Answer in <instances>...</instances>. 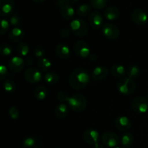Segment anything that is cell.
Masks as SVG:
<instances>
[{
    "label": "cell",
    "mask_w": 148,
    "mask_h": 148,
    "mask_svg": "<svg viewBox=\"0 0 148 148\" xmlns=\"http://www.w3.org/2000/svg\"><path fill=\"white\" fill-rule=\"evenodd\" d=\"M131 20L134 24L139 26H143L147 24L148 16L147 13L140 9H136L131 14Z\"/></svg>",
    "instance_id": "cell-10"
},
{
    "label": "cell",
    "mask_w": 148,
    "mask_h": 148,
    "mask_svg": "<svg viewBox=\"0 0 148 148\" xmlns=\"http://www.w3.org/2000/svg\"><path fill=\"white\" fill-rule=\"evenodd\" d=\"M69 28L73 34L78 37L85 36L88 33V25L86 21L80 18L74 19L71 21Z\"/></svg>",
    "instance_id": "cell-3"
},
{
    "label": "cell",
    "mask_w": 148,
    "mask_h": 148,
    "mask_svg": "<svg viewBox=\"0 0 148 148\" xmlns=\"http://www.w3.org/2000/svg\"><path fill=\"white\" fill-rule=\"evenodd\" d=\"M48 95V90L46 87L38 86L34 90V96L35 98L39 101H43L46 98Z\"/></svg>",
    "instance_id": "cell-25"
},
{
    "label": "cell",
    "mask_w": 148,
    "mask_h": 148,
    "mask_svg": "<svg viewBox=\"0 0 148 148\" xmlns=\"http://www.w3.org/2000/svg\"><path fill=\"white\" fill-rule=\"evenodd\" d=\"M121 143L124 148H130L134 143V136L130 132H124L121 135Z\"/></svg>",
    "instance_id": "cell-24"
},
{
    "label": "cell",
    "mask_w": 148,
    "mask_h": 148,
    "mask_svg": "<svg viewBox=\"0 0 148 148\" xmlns=\"http://www.w3.org/2000/svg\"><path fill=\"white\" fill-rule=\"evenodd\" d=\"M94 148H104V147H103V146L102 145H101V144H99V143H98V144H97L96 145L94 146Z\"/></svg>",
    "instance_id": "cell-45"
},
{
    "label": "cell",
    "mask_w": 148,
    "mask_h": 148,
    "mask_svg": "<svg viewBox=\"0 0 148 148\" xmlns=\"http://www.w3.org/2000/svg\"><path fill=\"white\" fill-rule=\"evenodd\" d=\"M44 79L46 81V82H47L49 85H56V83H58L59 81V76L56 72H48L44 76Z\"/></svg>",
    "instance_id": "cell-27"
},
{
    "label": "cell",
    "mask_w": 148,
    "mask_h": 148,
    "mask_svg": "<svg viewBox=\"0 0 148 148\" xmlns=\"http://www.w3.org/2000/svg\"><path fill=\"white\" fill-rule=\"evenodd\" d=\"M56 55L61 59H67L70 56L71 52L69 46L65 43H59L55 49Z\"/></svg>",
    "instance_id": "cell-17"
},
{
    "label": "cell",
    "mask_w": 148,
    "mask_h": 148,
    "mask_svg": "<svg viewBox=\"0 0 148 148\" xmlns=\"http://www.w3.org/2000/svg\"><path fill=\"white\" fill-rule=\"evenodd\" d=\"M25 63L27 66H30V65H32L33 64V58L31 57H27L25 60Z\"/></svg>",
    "instance_id": "cell-41"
},
{
    "label": "cell",
    "mask_w": 148,
    "mask_h": 148,
    "mask_svg": "<svg viewBox=\"0 0 148 148\" xmlns=\"http://www.w3.org/2000/svg\"><path fill=\"white\" fill-rule=\"evenodd\" d=\"M69 95L68 93L65 91H59L57 94H56V98L59 102L62 103H68V101L69 99Z\"/></svg>",
    "instance_id": "cell-34"
},
{
    "label": "cell",
    "mask_w": 148,
    "mask_h": 148,
    "mask_svg": "<svg viewBox=\"0 0 148 148\" xmlns=\"http://www.w3.org/2000/svg\"><path fill=\"white\" fill-rule=\"evenodd\" d=\"M68 4L66 0H57V4L59 7H62L64 4Z\"/></svg>",
    "instance_id": "cell-42"
},
{
    "label": "cell",
    "mask_w": 148,
    "mask_h": 148,
    "mask_svg": "<svg viewBox=\"0 0 148 148\" xmlns=\"http://www.w3.org/2000/svg\"><path fill=\"white\" fill-rule=\"evenodd\" d=\"M74 50L79 57L83 58V59L89 57L90 54V48L85 40H77L75 43Z\"/></svg>",
    "instance_id": "cell-8"
},
{
    "label": "cell",
    "mask_w": 148,
    "mask_h": 148,
    "mask_svg": "<svg viewBox=\"0 0 148 148\" xmlns=\"http://www.w3.org/2000/svg\"><path fill=\"white\" fill-rule=\"evenodd\" d=\"M71 33H72V31H71L70 28H68V27H63V28L60 30L59 34H60V36H62V38H68L70 36Z\"/></svg>",
    "instance_id": "cell-40"
},
{
    "label": "cell",
    "mask_w": 148,
    "mask_h": 148,
    "mask_svg": "<svg viewBox=\"0 0 148 148\" xmlns=\"http://www.w3.org/2000/svg\"><path fill=\"white\" fill-rule=\"evenodd\" d=\"M120 15V11L116 7H109L104 11V17L109 21L117 20Z\"/></svg>",
    "instance_id": "cell-19"
},
{
    "label": "cell",
    "mask_w": 148,
    "mask_h": 148,
    "mask_svg": "<svg viewBox=\"0 0 148 148\" xmlns=\"http://www.w3.org/2000/svg\"><path fill=\"white\" fill-rule=\"evenodd\" d=\"M132 108L137 114H145L148 111V99L143 96L137 97L132 103Z\"/></svg>",
    "instance_id": "cell-5"
},
{
    "label": "cell",
    "mask_w": 148,
    "mask_h": 148,
    "mask_svg": "<svg viewBox=\"0 0 148 148\" xmlns=\"http://www.w3.org/2000/svg\"><path fill=\"white\" fill-rule=\"evenodd\" d=\"M102 33L107 39L114 40L119 37L120 30L115 25L111 23H106L102 27Z\"/></svg>",
    "instance_id": "cell-6"
},
{
    "label": "cell",
    "mask_w": 148,
    "mask_h": 148,
    "mask_svg": "<svg viewBox=\"0 0 148 148\" xmlns=\"http://www.w3.org/2000/svg\"><path fill=\"white\" fill-rule=\"evenodd\" d=\"M114 124L119 130L122 132L128 131L132 127V121L125 116L117 117L114 121Z\"/></svg>",
    "instance_id": "cell-15"
},
{
    "label": "cell",
    "mask_w": 148,
    "mask_h": 148,
    "mask_svg": "<svg viewBox=\"0 0 148 148\" xmlns=\"http://www.w3.org/2000/svg\"><path fill=\"white\" fill-rule=\"evenodd\" d=\"M61 14L66 20H71L75 16V9L71 4H66L60 7Z\"/></svg>",
    "instance_id": "cell-20"
},
{
    "label": "cell",
    "mask_w": 148,
    "mask_h": 148,
    "mask_svg": "<svg viewBox=\"0 0 148 148\" xmlns=\"http://www.w3.org/2000/svg\"><path fill=\"white\" fill-rule=\"evenodd\" d=\"M14 2L13 0H0V14L1 17H10L13 14Z\"/></svg>",
    "instance_id": "cell-11"
},
{
    "label": "cell",
    "mask_w": 148,
    "mask_h": 148,
    "mask_svg": "<svg viewBox=\"0 0 148 148\" xmlns=\"http://www.w3.org/2000/svg\"><path fill=\"white\" fill-rule=\"evenodd\" d=\"M101 141L104 145L110 148L118 147L120 143L119 136L115 133L111 132H107L103 134V135L101 136Z\"/></svg>",
    "instance_id": "cell-7"
},
{
    "label": "cell",
    "mask_w": 148,
    "mask_h": 148,
    "mask_svg": "<svg viewBox=\"0 0 148 148\" xmlns=\"http://www.w3.org/2000/svg\"><path fill=\"white\" fill-rule=\"evenodd\" d=\"M10 25L14 27H19L20 25V17L17 12H13V14L10 16Z\"/></svg>",
    "instance_id": "cell-33"
},
{
    "label": "cell",
    "mask_w": 148,
    "mask_h": 148,
    "mask_svg": "<svg viewBox=\"0 0 148 148\" xmlns=\"http://www.w3.org/2000/svg\"><path fill=\"white\" fill-rule=\"evenodd\" d=\"M0 51L4 56H9L12 53V48L8 44H2L0 48Z\"/></svg>",
    "instance_id": "cell-35"
},
{
    "label": "cell",
    "mask_w": 148,
    "mask_h": 148,
    "mask_svg": "<svg viewBox=\"0 0 148 148\" xmlns=\"http://www.w3.org/2000/svg\"><path fill=\"white\" fill-rule=\"evenodd\" d=\"M115 148H121V147H115Z\"/></svg>",
    "instance_id": "cell-47"
},
{
    "label": "cell",
    "mask_w": 148,
    "mask_h": 148,
    "mask_svg": "<svg viewBox=\"0 0 148 148\" xmlns=\"http://www.w3.org/2000/svg\"><path fill=\"white\" fill-rule=\"evenodd\" d=\"M90 24L95 30L102 28L103 26V17L100 12L93 11L90 13L89 17Z\"/></svg>",
    "instance_id": "cell-13"
},
{
    "label": "cell",
    "mask_w": 148,
    "mask_h": 148,
    "mask_svg": "<svg viewBox=\"0 0 148 148\" xmlns=\"http://www.w3.org/2000/svg\"><path fill=\"white\" fill-rule=\"evenodd\" d=\"M56 148H60V147H56Z\"/></svg>",
    "instance_id": "cell-48"
},
{
    "label": "cell",
    "mask_w": 148,
    "mask_h": 148,
    "mask_svg": "<svg viewBox=\"0 0 148 148\" xmlns=\"http://www.w3.org/2000/svg\"><path fill=\"white\" fill-rule=\"evenodd\" d=\"M92 10V6L89 4H82L77 7V14L79 17H85L88 15L91 12Z\"/></svg>",
    "instance_id": "cell-29"
},
{
    "label": "cell",
    "mask_w": 148,
    "mask_h": 148,
    "mask_svg": "<svg viewBox=\"0 0 148 148\" xmlns=\"http://www.w3.org/2000/svg\"><path fill=\"white\" fill-rule=\"evenodd\" d=\"M40 141L34 137H27L23 142V148H40Z\"/></svg>",
    "instance_id": "cell-21"
},
{
    "label": "cell",
    "mask_w": 148,
    "mask_h": 148,
    "mask_svg": "<svg viewBox=\"0 0 148 148\" xmlns=\"http://www.w3.org/2000/svg\"><path fill=\"white\" fill-rule=\"evenodd\" d=\"M44 1L45 0H33V1L37 3V4H41V3H43Z\"/></svg>",
    "instance_id": "cell-44"
},
{
    "label": "cell",
    "mask_w": 148,
    "mask_h": 148,
    "mask_svg": "<svg viewBox=\"0 0 148 148\" xmlns=\"http://www.w3.org/2000/svg\"><path fill=\"white\" fill-rule=\"evenodd\" d=\"M37 64L39 70L43 71V72H47V71H49L52 66L51 62L46 57L39 59L38 61Z\"/></svg>",
    "instance_id": "cell-26"
},
{
    "label": "cell",
    "mask_w": 148,
    "mask_h": 148,
    "mask_svg": "<svg viewBox=\"0 0 148 148\" xmlns=\"http://www.w3.org/2000/svg\"><path fill=\"white\" fill-rule=\"evenodd\" d=\"M108 4V0H90V4L95 10H102Z\"/></svg>",
    "instance_id": "cell-32"
},
{
    "label": "cell",
    "mask_w": 148,
    "mask_h": 148,
    "mask_svg": "<svg viewBox=\"0 0 148 148\" xmlns=\"http://www.w3.org/2000/svg\"><path fill=\"white\" fill-rule=\"evenodd\" d=\"M140 69L137 65L132 64L130 65L127 69V77L131 79H134L140 76Z\"/></svg>",
    "instance_id": "cell-28"
},
{
    "label": "cell",
    "mask_w": 148,
    "mask_h": 148,
    "mask_svg": "<svg viewBox=\"0 0 148 148\" xmlns=\"http://www.w3.org/2000/svg\"><path fill=\"white\" fill-rule=\"evenodd\" d=\"M24 77L27 82L31 84H36L41 80L42 74L38 69L30 67L25 71Z\"/></svg>",
    "instance_id": "cell-9"
},
{
    "label": "cell",
    "mask_w": 148,
    "mask_h": 148,
    "mask_svg": "<svg viewBox=\"0 0 148 148\" xmlns=\"http://www.w3.org/2000/svg\"><path fill=\"white\" fill-rule=\"evenodd\" d=\"M17 51L21 57H26V56H27L29 51H30L28 44L23 41L19 43V44L17 46Z\"/></svg>",
    "instance_id": "cell-30"
},
{
    "label": "cell",
    "mask_w": 148,
    "mask_h": 148,
    "mask_svg": "<svg viewBox=\"0 0 148 148\" xmlns=\"http://www.w3.org/2000/svg\"><path fill=\"white\" fill-rule=\"evenodd\" d=\"M118 90L123 95H130L136 90V83L134 79L128 77H122L117 83Z\"/></svg>",
    "instance_id": "cell-4"
},
{
    "label": "cell",
    "mask_w": 148,
    "mask_h": 148,
    "mask_svg": "<svg viewBox=\"0 0 148 148\" xmlns=\"http://www.w3.org/2000/svg\"><path fill=\"white\" fill-rule=\"evenodd\" d=\"M90 76L87 70L82 68H77L70 73L69 77V85L74 90H82L88 85Z\"/></svg>",
    "instance_id": "cell-1"
},
{
    "label": "cell",
    "mask_w": 148,
    "mask_h": 148,
    "mask_svg": "<svg viewBox=\"0 0 148 148\" xmlns=\"http://www.w3.org/2000/svg\"><path fill=\"white\" fill-rule=\"evenodd\" d=\"M109 71L106 66H98L93 69L91 73L92 79L95 80L100 81L106 79L108 77Z\"/></svg>",
    "instance_id": "cell-16"
},
{
    "label": "cell",
    "mask_w": 148,
    "mask_h": 148,
    "mask_svg": "<svg viewBox=\"0 0 148 148\" xmlns=\"http://www.w3.org/2000/svg\"><path fill=\"white\" fill-rule=\"evenodd\" d=\"M7 75H8V71L7 66L4 64H1L0 66V79L3 80L7 77Z\"/></svg>",
    "instance_id": "cell-39"
},
{
    "label": "cell",
    "mask_w": 148,
    "mask_h": 148,
    "mask_svg": "<svg viewBox=\"0 0 148 148\" xmlns=\"http://www.w3.org/2000/svg\"><path fill=\"white\" fill-rule=\"evenodd\" d=\"M25 66V61L21 56H13L9 62V68L14 73L21 72Z\"/></svg>",
    "instance_id": "cell-14"
},
{
    "label": "cell",
    "mask_w": 148,
    "mask_h": 148,
    "mask_svg": "<svg viewBox=\"0 0 148 148\" xmlns=\"http://www.w3.org/2000/svg\"><path fill=\"white\" fill-rule=\"evenodd\" d=\"M68 112H69V108L67 106L65 103H60L56 107L54 111L55 116L57 119H62L65 118L67 116Z\"/></svg>",
    "instance_id": "cell-23"
},
{
    "label": "cell",
    "mask_w": 148,
    "mask_h": 148,
    "mask_svg": "<svg viewBox=\"0 0 148 148\" xmlns=\"http://www.w3.org/2000/svg\"><path fill=\"white\" fill-rule=\"evenodd\" d=\"M35 56L37 57L38 59H41V58L44 57L45 53H46V51H45L44 48L41 46H37L35 47L34 51H33Z\"/></svg>",
    "instance_id": "cell-37"
},
{
    "label": "cell",
    "mask_w": 148,
    "mask_h": 148,
    "mask_svg": "<svg viewBox=\"0 0 148 148\" xmlns=\"http://www.w3.org/2000/svg\"><path fill=\"white\" fill-rule=\"evenodd\" d=\"M8 112L10 119H12V120L18 119L19 116H20V112H19L18 109L15 106L10 107Z\"/></svg>",
    "instance_id": "cell-38"
},
{
    "label": "cell",
    "mask_w": 148,
    "mask_h": 148,
    "mask_svg": "<svg viewBox=\"0 0 148 148\" xmlns=\"http://www.w3.org/2000/svg\"><path fill=\"white\" fill-rule=\"evenodd\" d=\"M10 23L6 19L2 18L1 20V28H0V33L1 35H4V33H7L8 30L10 29Z\"/></svg>",
    "instance_id": "cell-36"
},
{
    "label": "cell",
    "mask_w": 148,
    "mask_h": 148,
    "mask_svg": "<svg viewBox=\"0 0 148 148\" xmlns=\"http://www.w3.org/2000/svg\"><path fill=\"white\" fill-rule=\"evenodd\" d=\"M87 103L88 101L86 98L79 93L72 95L68 101V104L70 109L77 113L83 111L86 108Z\"/></svg>",
    "instance_id": "cell-2"
},
{
    "label": "cell",
    "mask_w": 148,
    "mask_h": 148,
    "mask_svg": "<svg viewBox=\"0 0 148 148\" xmlns=\"http://www.w3.org/2000/svg\"><path fill=\"white\" fill-rule=\"evenodd\" d=\"M111 75L115 77L121 78L127 74V69L123 65L116 64L113 65L111 69Z\"/></svg>",
    "instance_id": "cell-22"
},
{
    "label": "cell",
    "mask_w": 148,
    "mask_h": 148,
    "mask_svg": "<svg viewBox=\"0 0 148 148\" xmlns=\"http://www.w3.org/2000/svg\"><path fill=\"white\" fill-rule=\"evenodd\" d=\"M147 98H148V92H147Z\"/></svg>",
    "instance_id": "cell-46"
},
{
    "label": "cell",
    "mask_w": 148,
    "mask_h": 148,
    "mask_svg": "<svg viewBox=\"0 0 148 148\" xmlns=\"http://www.w3.org/2000/svg\"><path fill=\"white\" fill-rule=\"evenodd\" d=\"M25 37V33L20 27H13L10 32L9 38L13 43H20Z\"/></svg>",
    "instance_id": "cell-18"
},
{
    "label": "cell",
    "mask_w": 148,
    "mask_h": 148,
    "mask_svg": "<svg viewBox=\"0 0 148 148\" xmlns=\"http://www.w3.org/2000/svg\"><path fill=\"white\" fill-rule=\"evenodd\" d=\"M83 139L85 143L90 145H96L98 144L99 140V133L97 130L93 129H88L83 133Z\"/></svg>",
    "instance_id": "cell-12"
},
{
    "label": "cell",
    "mask_w": 148,
    "mask_h": 148,
    "mask_svg": "<svg viewBox=\"0 0 148 148\" xmlns=\"http://www.w3.org/2000/svg\"><path fill=\"white\" fill-rule=\"evenodd\" d=\"M66 1L68 4H75V3H77L79 0H66Z\"/></svg>",
    "instance_id": "cell-43"
},
{
    "label": "cell",
    "mask_w": 148,
    "mask_h": 148,
    "mask_svg": "<svg viewBox=\"0 0 148 148\" xmlns=\"http://www.w3.org/2000/svg\"><path fill=\"white\" fill-rule=\"evenodd\" d=\"M3 88H4V91L6 92H7V93H12L15 90L16 85L14 81L10 79H7L4 82Z\"/></svg>",
    "instance_id": "cell-31"
}]
</instances>
